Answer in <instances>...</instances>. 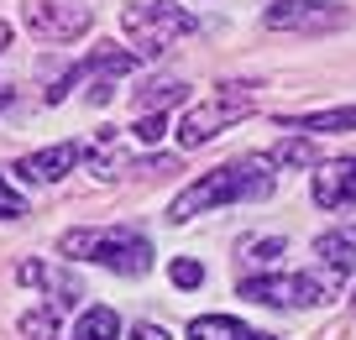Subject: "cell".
I'll list each match as a JSON object with an SVG mask.
<instances>
[{
	"label": "cell",
	"instance_id": "cell-11",
	"mask_svg": "<svg viewBox=\"0 0 356 340\" xmlns=\"http://www.w3.org/2000/svg\"><path fill=\"white\" fill-rule=\"evenodd\" d=\"M184 340H278V335H262V330L241 325V319H231V314H200L184 330Z\"/></svg>",
	"mask_w": 356,
	"mask_h": 340
},
{
	"label": "cell",
	"instance_id": "cell-10",
	"mask_svg": "<svg viewBox=\"0 0 356 340\" xmlns=\"http://www.w3.org/2000/svg\"><path fill=\"white\" fill-rule=\"evenodd\" d=\"M16 283H26V288H47L58 309L79 298V283H74L68 273H58V267H47V262H22V267H16Z\"/></svg>",
	"mask_w": 356,
	"mask_h": 340
},
{
	"label": "cell",
	"instance_id": "cell-13",
	"mask_svg": "<svg viewBox=\"0 0 356 340\" xmlns=\"http://www.w3.org/2000/svg\"><path fill=\"white\" fill-rule=\"evenodd\" d=\"M278 126H304V131H320V136H341V131H356V105L314 110V115H278Z\"/></svg>",
	"mask_w": 356,
	"mask_h": 340
},
{
	"label": "cell",
	"instance_id": "cell-14",
	"mask_svg": "<svg viewBox=\"0 0 356 340\" xmlns=\"http://www.w3.org/2000/svg\"><path fill=\"white\" fill-rule=\"evenodd\" d=\"M74 340H121V319H115V309H105V304L84 309L79 325H74Z\"/></svg>",
	"mask_w": 356,
	"mask_h": 340
},
{
	"label": "cell",
	"instance_id": "cell-24",
	"mask_svg": "<svg viewBox=\"0 0 356 340\" xmlns=\"http://www.w3.org/2000/svg\"><path fill=\"white\" fill-rule=\"evenodd\" d=\"M6 105H11V89H6V84H0V110H6Z\"/></svg>",
	"mask_w": 356,
	"mask_h": 340
},
{
	"label": "cell",
	"instance_id": "cell-16",
	"mask_svg": "<svg viewBox=\"0 0 356 340\" xmlns=\"http://www.w3.org/2000/svg\"><path fill=\"white\" fill-rule=\"evenodd\" d=\"M22 340H58V304L26 309L22 314Z\"/></svg>",
	"mask_w": 356,
	"mask_h": 340
},
{
	"label": "cell",
	"instance_id": "cell-4",
	"mask_svg": "<svg viewBox=\"0 0 356 340\" xmlns=\"http://www.w3.org/2000/svg\"><path fill=\"white\" fill-rule=\"evenodd\" d=\"M252 110V95H246V84H231V89H220L215 99H204V105H194V110H184V121H178V147L189 152V147H204V142H215V136L225 131V126H236Z\"/></svg>",
	"mask_w": 356,
	"mask_h": 340
},
{
	"label": "cell",
	"instance_id": "cell-17",
	"mask_svg": "<svg viewBox=\"0 0 356 340\" xmlns=\"http://www.w3.org/2000/svg\"><path fill=\"white\" fill-rule=\"evenodd\" d=\"M184 99V84L178 79H157V84H147V95L136 99V115H147V110H168Z\"/></svg>",
	"mask_w": 356,
	"mask_h": 340
},
{
	"label": "cell",
	"instance_id": "cell-2",
	"mask_svg": "<svg viewBox=\"0 0 356 340\" xmlns=\"http://www.w3.org/2000/svg\"><path fill=\"white\" fill-rule=\"evenodd\" d=\"M58 252L63 257H84V262H100V267H111V273H121V277H142L147 267H152V246H147V236L131 231V225L68 231L63 241H58Z\"/></svg>",
	"mask_w": 356,
	"mask_h": 340
},
{
	"label": "cell",
	"instance_id": "cell-21",
	"mask_svg": "<svg viewBox=\"0 0 356 340\" xmlns=\"http://www.w3.org/2000/svg\"><path fill=\"white\" fill-rule=\"evenodd\" d=\"M22 215H26V199L6 184V173H0V220H22Z\"/></svg>",
	"mask_w": 356,
	"mask_h": 340
},
{
	"label": "cell",
	"instance_id": "cell-1",
	"mask_svg": "<svg viewBox=\"0 0 356 340\" xmlns=\"http://www.w3.org/2000/svg\"><path fill=\"white\" fill-rule=\"evenodd\" d=\"M273 163H231V168H210L200 173L184 194L173 199V220H194L215 204H236V199H267L273 194Z\"/></svg>",
	"mask_w": 356,
	"mask_h": 340
},
{
	"label": "cell",
	"instance_id": "cell-7",
	"mask_svg": "<svg viewBox=\"0 0 356 340\" xmlns=\"http://www.w3.org/2000/svg\"><path fill=\"white\" fill-rule=\"evenodd\" d=\"M346 22H351V11L335 0H273V11H267L273 32H335Z\"/></svg>",
	"mask_w": 356,
	"mask_h": 340
},
{
	"label": "cell",
	"instance_id": "cell-3",
	"mask_svg": "<svg viewBox=\"0 0 356 340\" xmlns=\"http://www.w3.org/2000/svg\"><path fill=\"white\" fill-rule=\"evenodd\" d=\"M121 26H126V37H131L136 58H163L178 37L194 32V16L184 11V6H173V0H147V6H126Z\"/></svg>",
	"mask_w": 356,
	"mask_h": 340
},
{
	"label": "cell",
	"instance_id": "cell-22",
	"mask_svg": "<svg viewBox=\"0 0 356 340\" xmlns=\"http://www.w3.org/2000/svg\"><path fill=\"white\" fill-rule=\"evenodd\" d=\"M131 340H168V330H163V325H136Z\"/></svg>",
	"mask_w": 356,
	"mask_h": 340
},
{
	"label": "cell",
	"instance_id": "cell-20",
	"mask_svg": "<svg viewBox=\"0 0 356 340\" xmlns=\"http://www.w3.org/2000/svg\"><path fill=\"white\" fill-rule=\"evenodd\" d=\"M283 252V236H267V241H246L241 246V262H273Z\"/></svg>",
	"mask_w": 356,
	"mask_h": 340
},
{
	"label": "cell",
	"instance_id": "cell-23",
	"mask_svg": "<svg viewBox=\"0 0 356 340\" xmlns=\"http://www.w3.org/2000/svg\"><path fill=\"white\" fill-rule=\"evenodd\" d=\"M6 47H11V26L0 22V53H6Z\"/></svg>",
	"mask_w": 356,
	"mask_h": 340
},
{
	"label": "cell",
	"instance_id": "cell-9",
	"mask_svg": "<svg viewBox=\"0 0 356 340\" xmlns=\"http://www.w3.org/2000/svg\"><path fill=\"white\" fill-rule=\"evenodd\" d=\"M356 199V157H335V163H320L314 173V204L320 209H341Z\"/></svg>",
	"mask_w": 356,
	"mask_h": 340
},
{
	"label": "cell",
	"instance_id": "cell-15",
	"mask_svg": "<svg viewBox=\"0 0 356 340\" xmlns=\"http://www.w3.org/2000/svg\"><path fill=\"white\" fill-rule=\"evenodd\" d=\"M267 163H273V168H314V142H309V136L278 142L273 152H267Z\"/></svg>",
	"mask_w": 356,
	"mask_h": 340
},
{
	"label": "cell",
	"instance_id": "cell-12",
	"mask_svg": "<svg viewBox=\"0 0 356 340\" xmlns=\"http://www.w3.org/2000/svg\"><path fill=\"white\" fill-rule=\"evenodd\" d=\"M314 257H320L330 273H356V231L351 225H341V231H325L320 241H314Z\"/></svg>",
	"mask_w": 356,
	"mask_h": 340
},
{
	"label": "cell",
	"instance_id": "cell-6",
	"mask_svg": "<svg viewBox=\"0 0 356 340\" xmlns=\"http://www.w3.org/2000/svg\"><path fill=\"white\" fill-rule=\"evenodd\" d=\"M22 22H26V32L42 37V42H79V37L95 26V11H89L84 0H26Z\"/></svg>",
	"mask_w": 356,
	"mask_h": 340
},
{
	"label": "cell",
	"instance_id": "cell-19",
	"mask_svg": "<svg viewBox=\"0 0 356 340\" xmlns=\"http://www.w3.org/2000/svg\"><path fill=\"white\" fill-rule=\"evenodd\" d=\"M163 126H168V115H163V110H147V115H136L131 136H136V142H157V136H163Z\"/></svg>",
	"mask_w": 356,
	"mask_h": 340
},
{
	"label": "cell",
	"instance_id": "cell-18",
	"mask_svg": "<svg viewBox=\"0 0 356 340\" xmlns=\"http://www.w3.org/2000/svg\"><path fill=\"white\" fill-rule=\"evenodd\" d=\"M168 277H173L178 288H200V283H204V267L194 262V257H173V267H168Z\"/></svg>",
	"mask_w": 356,
	"mask_h": 340
},
{
	"label": "cell",
	"instance_id": "cell-5",
	"mask_svg": "<svg viewBox=\"0 0 356 340\" xmlns=\"http://www.w3.org/2000/svg\"><path fill=\"white\" fill-rule=\"evenodd\" d=\"M241 298H252V304H273V309H309V304H330V298H335V277H314V273L246 277Z\"/></svg>",
	"mask_w": 356,
	"mask_h": 340
},
{
	"label": "cell",
	"instance_id": "cell-8",
	"mask_svg": "<svg viewBox=\"0 0 356 340\" xmlns=\"http://www.w3.org/2000/svg\"><path fill=\"white\" fill-rule=\"evenodd\" d=\"M79 157H84V147H79V142H58V147H42V152L22 157L16 173H22L26 184H58L63 173H74V168H79Z\"/></svg>",
	"mask_w": 356,
	"mask_h": 340
}]
</instances>
